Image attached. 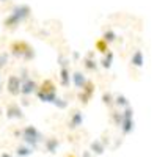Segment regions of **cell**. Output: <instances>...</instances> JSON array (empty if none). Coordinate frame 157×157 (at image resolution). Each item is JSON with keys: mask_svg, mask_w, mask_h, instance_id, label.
Segmentation results:
<instances>
[{"mask_svg": "<svg viewBox=\"0 0 157 157\" xmlns=\"http://www.w3.org/2000/svg\"><path fill=\"white\" fill-rule=\"evenodd\" d=\"M10 52L14 58H19V60H24V61H32L36 57V52H35L33 46H30L27 41H24V39L13 41L10 44Z\"/></svg>", "mask_w": 157, "mask_h": 157, "instance_id": "1", "label": "cell"}, {"mask_svg": "<svg viewBox=\"0 0 157 157\" xmlns=\"http://www.w3.org/2000/svg\"><path fill=\"white\" fill-rule=\"evenodd\" d=\"M36 98L41 101V102H46V104H54L55 99L58 98V93H57V85L52 78H44L41 82V85L38 86L36 90Z\"/></svg>", "mask_w": 157, "mask_h": 157, "instance_id": "2", "label": "cell"}, {"mask_svg": "<svg viewBox=\"0 0 157 157\" xmlns=\"http://www.w3.org/2000/svg\"><path fill=\"white\" fill-rule=\"evenodd\" d=\"M44 135L39 132V130L36 129V126L33 124H29V126H25L22 129V141L25 143V145H29L30 148H33L35 151L38 149V146L41 145V143H44Z\"/></svg>", "mask_w": 157, "mask_h": 157, "instance_id": "3", "label": "cell"}, {"mask_svg": "<svg viewBox=\"0 0 157 157\" xmlns=\"http://www.w3.org/2000/svg\"><path fill=\"white\" fill-rule=\"evenodd\" d=\"M83 120H85V116L82 113V110H78V109H72L69 116H68V123H66V127L71 130H77L78 127H80L83 124Z\"/></svg>", "mask_w": 157, "mask_h": 157, "instance_id": "4", "label": "cell"}, {"mask_svg": "<svg viewBox=\"0 0 157 157\" xmlns=\"http://www.w3.org/2000/svg\"><path fill=\"white\" fill-rule=\"evenodd\" d=\"M21 86H22V80L19 78V75L11 74L6 78V91L11 96H19L21 94Z\"/></svg>", "mask_w": 157, "mask_h": 157, "instance_id": "5", "label": "cell"}, {"mask_svg": "<svg viewBox=\"0 0 157 157\" xmlns=\"http://www.w3.org/2000/svg\"><path fill=\"white\" fill-rule=\"evenodd\" d=\"M38 86H39V85L36 83V80H33L32 77L27 78V80H24V82H22V86H21V96L29 98V96L35 94L36 90H38Z\"/></svg>", "mask_w": 157, "mask_h": 157, "instance_id": "6", "label": "cell"}, {"mask_svg": "<svg viewBox=\"0 0 157 157\" xmlns=\"http://www.w3.org/2000/svg\"><path fill=\"white\" fill-rule=\"evenodd\" d=\"M6 118L8 120H24L22 109L17 102H11L6 105Z\"/></svg>", "mask_w": 157, "mask_h": 157, "instance_id": "7", "label": "cell"}, {"mask_svg": "<svg viewBox=\"0 0 157 157\" xmlns=\"http://www.w3.org/2000/svg\"><path fill=\"white\" fill-rule=\"evenodd\" d=\"M43 146H44V151H46V152L55 154L57 149L60 148V140H58V137H55V135L46 137V138H44V143H43Z\"/></svg>", "mask_w": 157, "mask_h": 157, "instance_id": "8", "label": "cell"}, {"mask_svg": "<svg viewBox=\"0 0 157 157\" xmlns=\"http://www.w3.org/2000/svg\"><path fill=\"white\" fill-rule=\"evenodd\" d=\"M11 13H13V14H16L24 22V21H27L32 16V8L29 5H25V3H21V5H16L14 8H13Z\"/></svg>", "mask_w": 157, "mask_h": 157, "instance_id": "9", "label": "cell"}, {"mask_svg": "<svg viewBox=\"0 0 157 157\" xmlns=\"http://www.w3.org/2000/svg\"><path fill=\"white\" fill-rule=\"evenodd\" d=\"M21 24H22V21H21L16 14H13V13H10V14L3 19V27H5L6 30H10V32L16 30Z\"/></svg>", "mask_w": 157, "mask_h": 157, "instance_id": "10", "label": "cell"}, {"mask_svg": "<svg viewBox=\"0 0 157 157\" xmlns=\"http://www.w3.org/2000/svg\"><path fill=\"white\" fill-rule=\"evenodd\" d=\"M71 80H72V83L75 85L77 90H82V88L85 86V83L88 82V78L85 77V74H83L82 71H75V72H72V75H71Z\"/></svg>", "mask_w": 157, "mask_h": 157, "instance_id": "11", "label": "cell"}, {"mask_svg": "<svg viewBox=\"0 0 157 157\" xmlns=\"http://www.w3.org/2000/svg\"><path fill=\"white\" fill-rule=\"evenodd\" d=\"M58 77H60V85L63 88H68L72 80H71V71L69 68H60V72H58Z\"/></svg>", "mask_w": 157, "mask_h": 157, "instance_id": "12", "label": "cell"}, {"mask_svg": "<svg viewBox=\"0 0 157 157\" xmlns=\"http://www.w3.org/2000/svg\"><path fill=\"white\" fill-rule=\"evenodd\" d=\"M121 134L123 135H130L135 129V123H134V118H123V123H121Z\"/></svg>", "mask_w": 157, "mask_h": 157, "instance_id": "13", "label": "cell"}, {"mask_svg": "<svg viewBox=\"0 0 157 157\" xmlns=\"http://www.w3.org/2000/svg\"><path fill=\"white\" fill-rule=\"evenodd\" d=\"M130 64H132L134 68H143V64H145V55H143V52L140 49H137L132 55H130Z\"/></svg>", "mask_w": 157, "mask_h": 157, "instance_id": "14", "label": "cell"}, {"mask_svg": "<svg viewBox=\"0 0 157 157\" xmlns=\"http://www.w3.org/2000/svg\"><path fill=\"white\" fill-rule=\"evenodd\" d=\"M82 66L88 72H96L98 68H99V63L96 61V58H86V57H83L82 58Z\"/></svg>", "mask_w": 157, "mask_h": 157, "instance_id": "15", "label": "cell"}, {"mask_svg": "<svg viewBox=\"0 0 157 157\" xmlns=\"http://www.w3.org/2000/svg\"><path fill=\"white\" fill-rule=\"evenodd\" d=\"M90 151L94 155H102L104 152H105V146H104V143L99 138H96V140H93L90 143Z\"/></svg>", "mask_w": 157, "mask_h": 157, "instance_id": "16", "label": "cell"}, {"mask_svg": "<svg viewBox=\"0 0 157 157\" xmlns=\"http://www.w3.org/2000/svg\"><path fill=\"white\" fill-rule=\"evenodd\" d=\"M110 121L115 127H121V123H123V110L116 109V110H112L110 112Z\"/></svg>", "mask_w": 157, "mask_h": 157, "instance_id": "17", "label": "cell"}, {"mask_svg": "<svg viewBox=\"0 0 157 157\" xmlns=\"http://www.w3.org/2000/svg\"><path fill=\"white\" fill-rule=\"evenodd\" d=\"M33 148H30L29 145H19L17 148H16V151H14V154L17 155V157H29V155H32L33 154Z\"/></svg>", "mask_w": 157, "mask_h": 157, "instance_id": "18", "label": "cell"}, {"mask_svg": "<svg viewBox=\"0 0 157 157\" xmlns=\"http://www.w3.org/2000/svg\"><path fill=\"white\" fill-rule=\"evenodd\" d=\"M94 50L99 52V54H102V55H105L107 52L110 50V47H109V44L104 41L102 38H99V39H96V41H94Z\"/></svg>", "mask_w": 157, "mask_h": 157, "instance_id": "19", "label": "cell"}, {"mask_svg": "<svg viewBox=\"0 0 157 157\" xmlns=\"http://www.w3.org/2000/svg\"><path fill=\"white\" fill-rule=\"evenodd\" d=\"M102 104L107 109H113L115 107V96L110 93V91H104L102 93Z\"/></svg>", "mask_w": 157, "mask_h": 157, "instance_id": "20", "label": "cell"}, {"mask_svg": "<svg viewBox=\"0 0 157 157\" xmlns=\"http://www.w3.org/2000/svg\"><path fill=\"white\" fill-rule=\"evenodd\" d=\"M102 39H104V41H105L109 46L112 44V43H115L116 41V33H115V30H112V29H105V30H104L102 32V36H101Z\"/></svg>", "mask_w": 157, "mask_h": 157, "instance_id": "21", "label": "cell"}, {"mask_svg": "<svg viewBox=\"0 0 157 157\" xmlns=\"http://www.w3.org/2000/svg\"><path fill=\"white\" fill-rule=\"evenodd\" d=\"M112 64H113V52L109 50L105 55H102V60H101V66L104 69H110L112 68Z\"/></svg>", "mask_w": 157, "mask_h": 157, "instance_id": "22", "label": "cell"}, {"mask_svg": "<svg viewBox=\"0 0 157 157\" xmlns=\"http://www.w3.org/2000/svg\"><path fill=\"white\" fill-rule=\"evenodd\" d=\"M115 107L120 109V110H121V109L124 110L126 107H129V99H127L124 94H116V96H115Z\"/></svg>", "mask_w": 157, "mask_h": 157, "instance_id": "23", "label": "cell"}, {"mask_svg": "<svg viewBox=\"0 0 157 157\" xmlns=\"http://www.w3.org/2000/svg\"><path fill=\"white\" fill-rule=\"evenodd\" d=\"M78 91H83V93H86L90 98H93L94 93H96V83H94L93 80H88V82L85 83V86H83L82 90H78Z\"/></svg>", "mask_w": 157, "mask_h": 157, "instance_id": "24", "label": "cell"}, {"mask_svg": "<svg viewBox=\"0 0 157 157\" xmlns=\"http://www.w3.org/2000/svg\"><path fill=\"white\" fill-rule=\"evenodd\" d=\"M91 99H93V98H90L86 93H83V91H78V93H77V101L80 102L83 107H85V105H88Z\"/></svg>", "mask_w": 157, "mask_h": 157, "instance_id": "25", "label": "cell"}, {"mask_svg": "<svg viewBox=\"0 0 157 157\" xmlns=\"http://www.w3.org/2000/svg\"><path fill=\"white\" fill-rule=\"evenodd\" d=\"M57 61H58V64H60V68H69V61H71V60H69V55L66 57V55L60 54Z\"/></svg>", "mask_w": 157, "mask_h": 157, "instance_id": "26", "label": "cell"}, {"mask_svg": "<svg viewBox=\"0 0 157 157\" xmlns=\"http://www.w3.org/2000/svg\"><path fill=\"white\" fill-rule=\"evenodd\" d=\"M54 105H55L57 109H60V110H64V109H68V101H64V99H61V98H57L55 102H54Z\"/></svg>", "mask_w": 157, "mask_h": 157, "instance_id": "27", "label": "cell"}, {"mask_svg": "<svg viewBox=\"0 0 157 157\" xmlns=\"http://www.w3.org/2000/svg\"><path fill=\"white\" fill-rule=\"evenodd\" d=\"M8 60H10V54L8 52H2V54H0V69H3L6 66Z\"/></svg>", "mask_w": 157, "mask_h": 157, "instance_id": "28", "label": "cell"}, {"mask_svg": "<svg viewBox=\"0 0 157 157\" xmlns=\"http://www.w3.org/2000/svg\"><path fill=\"white\" fill-rule=\"evenodd\" d=\"M19 78L24 82V80H27V78H30V71L27 68H21L19 69Z\"/></svg>", "mask_w": 157, "mask_h": 157, "instance_id": "29", "label": "cell"}, {"mask_svg": "<svg viewBox=\"0 0 157 157\" xmlns=\"http://www.w3.org/2000/svg\"><path fill=\"white\" fill-rule=\"evenodd\" d=\"M82 157H94V154L91 152L90 149H86V151H83V152H82Z\"/></svg>", "mask_w": 157, "mask_h": 157, "instance_id": "30", "label": "cell"}, {"mask_svg": "<svg viewBox=\"0 0 157 157\" xmlns=\"http://www.w3.org/2000/svg\"><path fill=\"white\" fill-rule=\"evenodd\" d=\"M72 60H75V61H77V60H80V54H78L77 50L72 52Z\"/></svg>", "mask_w": 157, "mask_h": 157, "instance_id": "31", "label": "cell"}, {"mask_svg": "<svg viewBox=\"0 0 157 157\" xmlns=\"http://www.w3.org/2000/svg\"><path fill=\"white\" fill-rule=\"evenodd\" d=\"M21 104H22V105H30V101H29V98H24V96H22Z\"/></svg>", "mask_w": 157, "mask_h": 157, "instance_id": "32", "label": "cell"}, {"mask_svg": "<svg viewBox=\"0 0 157 157\" xmlns=\"http://www.w3.org/2000/svg\"><path fill=\"white\" fill-rule=\"evenodd\" d=\"M94 55H96V50H90L86 54V58H94Z\"/></svg>", "mask_w": 157, "mask_h": 157, "instance_id": "33", "label": "cell"}, {"mask_svg": "<svg viewBox=\"0 0 157 157\" xmlns=\"http://www.w3.org/2000/svg\"><path fill=\"white\" fill-rule=\"evenodd\" d=\"M64 157H78V155L74 154V152H68V154H64Z\"/></svg>", "mask_w": 157, "mask_h": 157, "instance_id": "34", "label": "cell"}, {"mask_svg": "<svg viewBox=\"0 0 157 157\" xmlns=\"http://www.w3.org/2000/svg\"><path fill=\"white\" fill-rule=\"evenodd\" d=\"M0 157H13V154H10V152H2V155Z\"/></svg>", "mask_w": 157, "mask_h": 157, "instance_id": "35", "label": "cell"}, {"mask_svg": "<svg viewBox=\"0 0 157 157\" xmlns=\"http://www.w3.org/2000/svg\"><path fill=\"white\" fill-rule=\"evenodd\" d=\"M2 113H3V110H2V107H0V116H2Z\"/></svg>", "mask_w": 157, "mask_h": 157, "instance_id": "36", "label": "cell"}, {"mask_svg": "<svg viewBox=\"0 0 157 157\" xmlns=\"http://www.w3.org/2000/svg\"><path fill=\"white\" fill-rule=\"evenodd\" d=\"M2 90H3V88H2V85H0V93H2Z\"/></svg>", "mask_w": 157, "mask_h": 157, "instance_id": "37", "label": "cell"}, {"mask_svg": "<svg viewBox=\"0 0 157 157\" xmlns=\"http://www.w3.org/2000/svg\"><path fill=\"white\" fill-rule=\"evenodd\" d=\"M0 2H6V0H0Z\"/></svg>", "mask_w": 157, "mask_h": 157, "instance_id": "38", "label": "cell"}]
</instances>
